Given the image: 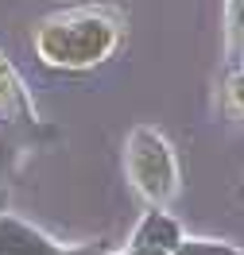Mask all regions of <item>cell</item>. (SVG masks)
I'll return each instance as SVG.
<instances>
[{"label":"cell","mask_w":244,"mask_h":255,"mask_svg":"<svg viewBox=\"0 0 244 255\" xmlns=\"http://www.w3.org/2000/svg\"><path fill=\"white\" fill-rule=\"evenodd\" d=\"M0 124L8 128L23 147H35L50 135L47 124H43L39 112H35L27 89H23V81H19L16 66L4 58V50H0Z\"/></svg>","instance_id":"cell-3"},{"label":"cell","mask_w":244,"mask_h":255,"mask_svg":"<svg viewBox=\"0 0 244 255\" xmlns=\"http://www.w3.org/2000/svg\"><path fill=\"white\" fill-rule=\"evenodd\" d=\"M124 43V16L116 8H62L39 19L31 35L35 58L54 74H89Z\"/></svg>","instance_id":"cell-1"},{"label":"cell","mask_w":244,"mask_h":255,"mask_svg":"<svg viewBox=\"0 0 244 255\" xmlns=\"http://www.w3.org/2000/svg\"><path fill=\"white\" fill-rule=\"evenodd\" d=\"M175 255H244L237 248H229V244H206V240H182V248Z\"/></svg>","instance_id":"cell-8"},{"label":"cell","mask_w":244,"mask_h":255,"mask_svg":"<svg viewBox=\"0 0 244 255\" xmlns=\"http://www.w3.org/2000/svg\"><path fill=\"white\" fill-rule=\"evenodd\" d=\"M124 166L136 193L147 197L151 205H167L179 193V155L171 139L159 128H132L128 131V147H124Z\"/></svg>","instance_id":"cell-2"},{"label":"cell","mask_w":244,"mask_h":255,"mask_svg":"<svg viewBox=\"0 0 244 255\" xmlns=\"http://www.w3.org/2000/svg\"><path fill=\"white\" fill-rule=\"evenodd\" d=\"M0 255H97V248H85V252L54 248L43 232H35L31 224L0 213Z\"/></svg>","instance_id":"cell-4"},{"label":"cell","mask_w":244,"mask_h":255,"mask_svg":"<svg viewBox=\"0 0 244 255\" xmlns=\"http://www.w3.org/2000/svg\"><path fill=\"white\" fill-rule=\"evenodd\" d=\"M182 240L186 236H182L179 221L163 205H155L144 221H140V228L132 232V248H136V252H155V255H175L182 248Z\"/></svg>","instance_id":"cell-5"},{"label":"cell","mask_w":244,"mask_h":255,"mask_svg":"<svg viewBox=\"0 0 244 255\" xmlns=\"http://www.w3.org/2000/svg\"><path fill=\"white\" fill-rule=\"evenodd\" d=\"M0 213H4V190H0Z\"/></svg>","instance_id":"cell-9"},{"label":"cell","mask_w":244,"mask_h":255,"mask_svg":"<svg viewBox=\"0 0 244 255\" xmlns=\"http://www.w3.org/2000/svg\"><path fill=\"white\" fill-rule=\"evenodd\" d=\"M221 97H225V112H229V116L244 120V70H241V74H229Z\"/></svg>","instance_id":"cell-7"},{"label":"cell","mask_w":244,"mask_h":255,"mask_svg":"<svg viewBox=\"0 0 244 255\" xmlns=\"http://www.w3.org/2000/svg\"><path fill=\"white\" fill-rule=\"evenodd\" d=\"M19 151H23V143H19L8 128L0 124V190L16 178V170H19Z\"/></svg>","instance_id":"cell-6"}]
</instances>
